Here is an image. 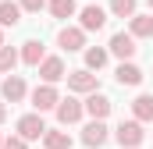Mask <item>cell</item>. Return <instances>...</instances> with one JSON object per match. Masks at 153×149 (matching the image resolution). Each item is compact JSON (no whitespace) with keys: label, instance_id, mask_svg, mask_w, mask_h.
<instances>
[{"label":"cell","instance_id":"52a82bcc","mask_svg":"<svg viewBox=\"0 0 153 149\" xmlns=\"http://www.w3.org/2000/svg\"><path fill=\"white\" fill-rule=\"evenodd\" d=\"M57 46L68 50V53L85 50V29H82V25H64V29L57 32Z\"/></svg>","mask_w":153,"mask_h":149},{"label":"cell","instance_id":"e0dca14e","mask_svg":"<svg viewBox=\"0 0 153 149\" xmlns=\"http://www.w3.org/2000/svg\"><path fill=\"white\" fill-rule=\"evenodd\" d=\"M43 149H71V135L61 128H46L43 135Z\"/></svg>","mask_w":153,"mask_h":149},{"label":"cell","instance_id":"6da1fadb","mask_svg":"<svg viewBox=\"0 0 153 149\" xmlns=\"http://www.w3.org/2000/svg\"><path fill=\"white\" fill-rule=\"evenodd\" d=\"M114 139L121 149H139L143 146V139H146V131H143V121L139 117H132V121H121L114 128Z\"/></svg>","mask_w":153,"mask_h":149},{"label":"cell","instance_id":"5b68a950","mask_svg":"<svg viewBox=\"0 0 153 149\" xmlns=\"http://www.w3.org/2000/svg\"><path fill=\"white\" fill-rule=\"evenodd\" d=\"M29 100H32V110L46 114V110H53V107L61 103V92H57L50 82H43V85H36V89H32V96H29Z\"/></svg>","mask_w":153,"mask_h":149},{"label":"cell","instance_id":"484cf974","mask_svg":"<svg viewBox=\"0 0 153 149\" xmlns=\"http://www.w3.org/2000/svg\"><path fill=\"white\" fill-rule=\"evenodd\" d=\"M0 46H4V29H0Z\"/></svg>","mask_w":153,"mask_h":149},{"label":"cell","instance_id":"30bf717a","mask_svg":"<svg viewBox=\"0 0 153 149\" xmlns=\"http://www.w3.org/2000/svg\"><path fill=\"white\" fill-rule=\"evenodd\" d=\"M0 96H4V103H22V100L29 96L25 78H22V74H7V78H4V85H0Z\"/></svg>","mask_w":153,"mask_h":149},{"label":"cell","instance_id":"7c38bea8","mask_svg":"<svg viewBox=\"0 0 153 149\" xmlns=\"http://www.w3.org/2000/svg\"><path fill=\"white\" fill-rule=\"evenodd\" d=\"M39 78H43V82H50V85H57L61 78H68L64 60H61V57H43V64H39Z\"/></svg>","mask_w":153,"mask_h":149},{"label":"cell","instance_id":"3957f363","mask_svg":"<svg viewBox=\"0 0 153 149\" xmlns=\"http://www.w3.org/2000/svg\"><path fill=\"white\" fill-rule=\"evenodd\" d=\"M107 18H111V11H103L100 4H85V7L78 11V25H82L85 32H100V29L107 25Z\"/></svg>","mask_w":153,"mask_h":149},{"label":"cell","instance_id":"ffe728a7","mask_svg":"<svg viewBox=\"0 0 153 149\" xmlns=\"http://www.w3.org/2000/svg\"><path fill=\"white\" fill-rule=\"evenodd\" d=\"M46 7H50V14L61 18V21H68V18H75V14H78L75 0H46Z\"/></svg>","mask_w":153,"mask_h":149},{"label":"cell","instance_id":"ba28073f","mask_svg":"<svg viewBox=\"0 0 153 149\" xmlns=\"http://www.w3.org/2000/svg\"><path fill=\"white\" fill-rule=\"evenodd\" d=\"M82 103H85V114H89V117H96V121H107L111 110H114L111 96H103L100 89H96V92H85V100H82Z\"/></svg>","mask_w":153,"mask_h":149},{"label":"cell","instance_id":"9c48e42d","mask_svg":"<svg viewBox=\"0 0 153 149\" xmlns=\"http://www.w3.org/2000/svg\"><path fill=\"white\" fill-rule=\"evenodd\" d=\"M107 139H111V128H107V121H89L85 128H82V142L89 149H100V146H107Z\"/></svg>","mask_w":153,"mask_h":149},{"label":"cell","instance_id":"44dd1931","mask_svg":"<svg viewBox=\"0 0 153 149\" xmlns=\"http://www.w3.org/2000/svg\"><path fill=\"white\" fill-rule=\"evenodd\" d=\"M18 60H22V50H14V46H0V71H4V74L14 71Z\"/></svg>","mask_w":153,"mask_h":149},{"label":"cell","instance_id":"277c9868","mask_svg":"<svg viewBox=\"0 0 153 149\" xmlns=\"http://www.w3.org/2000/svg\"><path fill=\"white\" fill-rule=\"evenodd\" d=\"M14 128H18V135H22V139H25V142H36V139H43V135H46V124H43V114H25V117H18V124H14Z\"/></svg>","mask_w":153,"mask_h":149},{"label":"cell","instance_id":"603a6c76","mask_svg":"<svg viewBox=\"0 0 153 149\" xmlns=\"http://www.w3.org/2000/svg\"><path fill=\"white\" fill-rule=\"evenodd\" d=\"M0 149H29V142L22 139V135H11V139H4V146Z\"/></svg>","mask_w":153,"mask_h":149},{"label":"cell","instance_id":"7a4b0ae2","mask_svg":"<svg viewBox=\"0 0 153 149\" xmlns=\"http://www.w3.org/2000/svg\"><path fill=\"white\" fill-rule=\"evenodd\" d=\"M53 114H57L61 128H68V124H78V121H82V114H85V103H82L78 96H68V100H61V103L53 107Z\"/></svg>","mask_w":153,"mask_h":149},{"label":"cell","instance_id":"8992f818","mask_svg":"<svg viewBox=\"0 0 153 149\" xmlns=\"http://www.w3.org/2000/svg\"><path fill=\"white\" fill-rule=\"evenodd\" d=\"M68 89H71V92H78V96L96 92V89H100V78L89 71V68H78V71H68Z\"/></svg>","mask_w":153,"mask_h":149},{"label":"cell","instance_id":"8fae6325","mask_svg":"<svg viewBox=\"0 0 153 149\" xmlns=\"http://www.w3.org/2000/svg\"><path fill=\"white\" fill-rule=\"evenodd\" d=\"M107 50H111L114 57H121V60H132L139 46H135V36H132V32H114V36H111V46H107Z\"/></svg>","mask_w":153,"mask_h":149},{"label":"cell","instance_id":"d4e9b609","mask_svg":"<svg viewBox=\"0 0 153 149\" xmlns=\"http://www.w3.org/2000/svg\"><path fill=\"white\" fill-rule=\"evenodd\" d=\"M4 121H7V103L0 100V124H4Z\"/></svg>","mask_w":153,"mask_h":149},{"label":"cell","instance_id":"4fadbf2b","mask_svg":"<svg viewBox=\"0 0 153 149\" xmlns=\"http://www.w3.org/2000/svg\"><path fill=\"white\" fill-rule=\"evenodd\" d=\"M114 78H117V85L135 89V85H143V68H139V64H132V60H121V64H117V71H114Z\"/></svg>","mask_w":153,"mask_h":149},{"label":"cell","instance_id":"5bb4252c","mask_svg":"<svg viewBox=\"0 0 153 149\" xmlns=\"http://www.w3.org/2000/svg\"><path fill=\"white\" fill-rule=\"evenodd\" d=\"M43 57H46V50H43V43H39V39H25V43H22V64L39 68V64H43Z\"/></svg>","mask_w":153,"mask_h":149},{"label":"cell","instance_id":"4316f807","mask_svg":"<svg viewBox=\"0 0 153 149\" xmlns=\"http://www.w3.org/2000/svg\"><path fill=\"white\" fill-rule=\"evenodd\" d=\"M0 146H4V135H0Z\"/></svg>","mask_w":153,"mask_h":149},{"label":"cell","instance_id":"ac0fdd59","mask_svg":"<svg viewBox=\"0 0 153 149\" xmlns=\"http://www.w3.org/2000/svg\"><path fill=\"white\" fill-rule=\"evenodd\" d=\"M82 53H85V68H89V71H100V68L107 64V57H111L107 46H85Z\"/></svg>","mask_w":153,"mask_h":149},{"label":"cell","instance_id":"cb8c5ba5","mask_svg":"<svg viewBox=\"0 0 153 149\" xmlns=\"http://www.w3.org/2000/svg\"><path fill=\"white\" fill-rule=\"evenodd\" d=\"M18 4H22V11H32V14H39L46 7V0H18Z\"/></svg>","mask_w":153,"mask_h":149},{"label":"cell","instance_id":"d6986e66","mask_svg":"<svg viewBox=\"0 0 153 149\" xmlns=\"http://www.w3.org/2000/svg\"><path fill=\"white\" fill-rule=\"evenodd\" d=\"M132 117H139V121H153V96H150V92H139V96L132 100Z\"/></svg>","mask_w":153,"mask_h":149},{"label":"cell","instance_id":"83f0119b","mask_svg":"<svg viewBox=\"0 0 153 149\" xmlns=\"http://www.w3.org/2000/svg\"><path fill=\"white\" fill-rule=\"evenodd\" d=\"M146 4H150V7H153V0H146Z\"/></svg>","mask_w":153,"mask_h":149},{"label":"cell","instance_id":"7402d4cb","mask_svg":"<svg viewBox=\"0 0 153 149\" xmlns=\"http://www.w3.org/2000/svg\"><path fill=\"white\" fill-rule=\"evenodd\" d=\"M111 14L114 18H132L135 14V0H111Z\"/></svg>","mask_w":153,"mask_h":149},{"label":"cell","instance_id":"2e32d148","mask_svg":"<svg viewBox=\"0 0 153 149\" xmlns=\"http://www.w3.org/2000/svg\"><path fill=\"white\" fill-rule=\"evenodd\" d=\"M18 21H22V4L0 0V29H14Z\"/></svg>","mask_w":153,"mask_h":149},{"label":"cell","instance_id":"9a60e30c","mask_svg":"<svg viewBox=\"0 0 153 149\" xmlns=\"http://www.w3.org/2000/svg\"><path fill=\"white\" fill-rule=\"evenodd\" d=\"M128 32L135 39H150L153 36V14H132L128 18Z\"/></svg>","mask_w":153,"mask_h":149}]
</instances>
